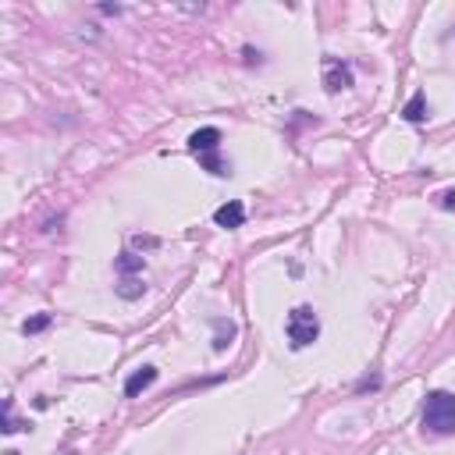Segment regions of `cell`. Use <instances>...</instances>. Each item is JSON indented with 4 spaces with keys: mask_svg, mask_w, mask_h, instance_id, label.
<instances>
[{
    "mask_svg": "<svg viewBox=\"0 0 455 455\" xmlns=\"http://www.w3.org/2000/svg\"><path fill=\"white\" fill-rule=\"evenodd\" d=\"M423 431H431L438 438L455 434V391H427L423 399Z\"/></svg>",
    "mask_w": 455,
    "mask_h": 455,
    "instance_id": "1",
    "label": "cell"
},
{
    "mask_svg": "<svg viewBox=\"0 0 455 455\" xmlns=\"http://www.w3.org/2000/svg\"><path fill=\"white\" fill-rule=\"evenodd\" d=\"M50 324H53L50 313H36V317H28V320L22 324V331H25V335H40V331H47Z\"/></svg>",
    "mask_w": 455,
    "mask_h": 455,
    "instance_id": "12",
    "label": "cell"
},
{
    "mask_svg": "<svg viewBox=\"0 0 455 455\" xmlns=\"http://www.w3.org/2000/svg\"><path fill=\"white\" fill-rule=\"evenodd\" d=\"M199 164H203L210 174H217V178H228V174H231V164H224L217 154H206V157H199Z\"/></svg>",
    "mask_w": 455,
    "mask_h": 455,
    "instance_id": "11",
    "label": "cell"
},
{
    "mask_svg": "<svg viewBox=\"0 0 455 455\" xmlns=\"http://www.w3.org/2000/svg\"><path fill=\"white\" fill-rule=\"evenodd\" d=\"M100 11H104V15H121V8H117V4H100Z\"/></svg>",
    "mask_w": 455,
    "mask_h": 455,
    "instance_id": "16",
    "label": "cell"
},
{
    "mask_svg": "<svg viewBox=\"0 0 455 455\" xmlns=\"http://www.w3.org/2000/svg\"><path fill=\"white\" fill-rule=\"evenodd\" d=\"M189 149H192L196 157L217 154V149H221V129H214V125H206V129H196V132L189 135Z\"/></svg>",
    "mask_w": 455,
    "mask_h": 455,
    "instance_id": "4",
    "label": "cell"
},
{
    "mask_svg": "<svg viewBox=\"0 0 455 455\" xmlns=\"http://www.w3.org/2000/svg\"><path fill=\"white\" fill-rule=\"evenodd\" d=\"M132 242H135V246H142V249H154L157 246V238H142V235H135Z\"/></svg>",
    "mask_w": 455,
    "mask_h": 455,
    "instance_id": "15",
    "label": "cell"
},
{
    "mask_svg": "<svg viewBox=\"0 0 455 455\" xmlns=\"http://www.w3.org/2000/svg\"><path fill=\"white\" fill-rule=\"evenodd\" d=\"M214 224H217V228H228V231H235V228L246 224V206H242V199L221 203V206L214 210Z\"/></svg>",
    "mask_w": 455,
    "mask_h": 455,
    "instance_id": "5",
    "label": "cell"
},
{
    "mask_svg": "<svg viewBox=\"0 0 455 455\" xmlns=\"http://www.w3.org/2000/svg\"><path fill=\"white\" fill-rule=\"evenodd\" d=\"M352 82H356V75H352V68L345 65V60L324 57V89H327V93H342V89H352Z\"/></svg>",
    "mask_w": 455,
    "mask_h": 455,
    "instance_id": "3",
    "label": "cell"
},
{
    "mask_svg": "<svg viewBox=\"0 0 455 455\" xmlns=\"http://www.w3.org/2000/svg\"><path fill=\"white\" fill-rule=\"evenodd\" d=\"M285 335H288V345L299 352V349H306L320 338V317L313 306H295L285 320Z\"/></svg>",
    "mask_w": 455,
    "mask_h": 455,
    "instance_id": "2",
    "label": "cell"
},
{
    "mask_svg": "<svg viewBox=\"0 0 455 455\" xmlns=\"http://www.w3.org/2000/svg\"><path fill=\"white\" fill-rule=\"evenodd\" d=\"M402 117L413 121V125H420V121L427 117V97H423V93H413V100L402 107Z\"/></svg>",
    "mask_w": 455,
    "mask_h": 455,
    "instance_id": "7",
    "label": "cell"
},
{
    "mask_svg": "<svg viewBox=\"0 0 455 455\" xmlns=\"http://www.w3.org/2000/svg\"><path fill=\"white\" fill-rule=\"evenodd\" d=\"M367 388H370V391H374V388H381V377H363V381L356 384V391H367Z\"/></svg>",
    "mask_w": 455,
    "mask_h": 455,
    "instance_id": "14",
    "label": "cell"
},
{
    "mask_svg": "<svg viewBox=\"0 0 455 455\" xmlns=\"http://www.w3.org/2000/svg\"><path fill=\"white\" fill-rule=\"evenodd\" d=\"M434 203H438L441 210H455V189H445V192H438V196H434Z\"/></svg>",
    "mask_w": 455,
    "mask_h": 455,
    "instance_id": "13",
    "label": "cell"
},
{
    "mask_svg": "<svg viewBox=\"0 0 455 455\" xmlns=\"http://www.w3.org/2000/svg\"><path fill=\"white\" fill-rule=\"evenodd\" d=\"M146 267V256H135V253H121L117 260H114V270L121 278H129V274H135V270H142Z\"/></svg>",
    "mask_w": 455,
    "mask_h": 455,
    "instance_id": "8",
    "label": "cell"
},
{
    "mask_svg": "<svg viewBox=\"0 0 455 455\" xmlns=\"http://www.w3.org/2000/svg\"><path fill=\"white\" fill-rule=\"evenodd\" d=\"M121 299H125V302H132V299H139L142 292H146V285L142 281H135V278H121V285L114 288Z\"/></svg>",
    "mask_w": 455,
    "mask_h": 455,
    "instance_id": "10",
    "label": "cell"
},
{
    "mask_svg": "<svg viewBox=\"0 0 455 455\" xmlns=\"http://www.w3.org/2000/svg\"><path fill=\"white\" fill-rule=\"evenodd\" d=\"M157 377H160L157 367H139V370L125 381V399H139L146 388H154V384H157Z\"/></svg>",
    "mask_w": 455,
    "mask_h": 455,
    "instance_id": "6",
    "label": "cell"
},
{
    "mask_svg": "<svg viewBox=\"0 0 455 455\" xmlns=\"http://www.w3.org/2000/svg\"><path fill=\"white\" fill-rule=\"evenodd\" d=\"M4 455H18V452H15V448H8V452H4Z\"/></svg>",
    "mask_w": 455,
    "mask_h": 455,
    "instance_id": "17",
    "label": "cell"
},
{
    "mask_svg": "<svg viewBox=\"0 0 455 455\" xmlns=\"http://www.w3.org/2000/svg\"><path fill=\"white\" fill-rule=\"evenodd\" d=\"M214 331H217V338H214V352H224L235 338V324L231 320H214Z\"/></svg>",
    "mask_w": 455,
    "mask_h": 455,
    "instance_id": "9",
    "label": "cell"
}]
</instances>
